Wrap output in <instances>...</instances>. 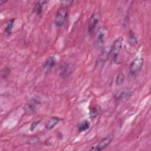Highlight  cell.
Segmentation results:
<instances>
[{
	"mask_svg": "<svg viewBox=\"0 0 151 151\" xmlns=\"http://www.w3.org/2000/svg\"><path fill=\"white\" fill-rule=\"evenodd\" d=\"M123 38L122 37H119L114 41L109 51V55H111L114 61L118 64L117 60L120 55V52L123 48Z\"/></svg>",
	"mask_w": 151,
	"mask_h": 151,
	"instance_id": "1",
	"label": "cell"
},
{
	"mask_svg": "<svg viewBox=\"0 0 151 151\" xmlns=\"http://www.w3.org/2000/svg\"><path fill=\"white\" fill-rule=\"evenodd\" d=\"M144 64L142 57H137L133 60L129 65V73L132 77H136L141 71Z\"/></svg>",
	"mask_w": 151,
	"mask_h": 151,
	"instance_id": "2",
	"label": "cell"
},
{
	"mask_svg": "<svg viewBox=\"0 0 151 151\" xmlns=\"http://www.w3.org/2000/svg\"><path fill=\"white\" fill-rule=\"evenodd\" d=\"M41 99L38 95H34L25 104V110L28 113H35L41 105Z\"/></svg>",
	"mask_w": 151,
	"mask_h": 151,
	"instance_id": "3",
	"label": "cell"
},
{
	"mask_svg": "<svg viewBox=\"0 0 151 151\" xmlns=\"http://www.w3.org/2000/svg\"><path fill=\"white\" fill-rule=\"evenodd\" d=\"M67 16V11L66 8H60L58 9L55 14L54 17V24L57 27H61L63 26L66 20Z\"/></svg>",
	"mask_w": 151,
	"mask_h": 151,
	"instance_id": "4",
	"label": "cell"
},
{
	"mask_svg": "<svg viewBox=\"0 0 151 151\" xmlns=\"http://www.w3.org/2000/svg\"><path fill=\"white\" fill-rule=\"evenodd\" d=\"M107 29L105 27H101L97 31L96 38V44L99 48H103L106 40L107 35Z\"/></svg>",
	"mask_w": 151,
	"mask_h": 151,
	"instance_id": "5",
	"label": "cell"
},
{
	"mask_svg": "<svg viewBox=\"0 0 151 151\" xmlns=\"http://www.w3.org/2000/svg\"><path fill=\"white\" fill-rule=\"evenodd\" d=\"M114 139V136L113 134H110L108 136L103 138L102 140H101L97 145L95 146V147L93 148V149L95 150H101L104 149H105L107 146H109L112 140Z\"/></svg>",
	"mask_w": 151,
	"mask_h": 151,
	"instance_id": "6",
	"label": "cell"
},
{
	"mask_svg": "<svg viewBox=\"0 0 151 151\" xmlns=\"http://www.w3.org/2000/svg\"><path fill=\"white\" fill-rule=\"evenodd\" d=\"M132 95V92L129 88H124L121 91H118L114 96L115 100L116 101H121L129 99Z\"/></svg>",
	"mask_w": 151,
	"mask_h": 151,
	"instance_id": "7",
	"label": "cell"
},
{
	"mask_svg": "<svg viewBox=\"0 0 151 151\" xmlns=\"http://www.w3.org/2000/svg\"><path fill=\"white\" fill-rule=\"evenodd\" d=\"M74 70V67L72 64H66L62 67L60 75L62 78H66L73 72Z\"/></svg>",
	"mask_w": 151,
	"mask_h": 151,
	"instance_id": "8",
	"label": "cell"
},
{
	"mask_svg": "<svg viewBox=\"0 0 151 151\" xmlns=\"http://www.w3.org/2000/svg\"><path fill=\"white\" fill-rule=\"evenodd\" d=\"M99 21V15L97 14H93L90 17L88 24V32L89 34H91L96 27L97 26Z\"/></svg>",
	"mask_w": 151,
	"mask_h": 151,
	"instance_id": "9",
	"label": "cell"
},
{
	"mask_svg": "<svg viewBox=\"0 0 151 151\" xmlns=\"http://www.w3.org/2000/svg\"><path fill=\"white\" fill-rule=\"evenodd\" d=\"M60 119L57 116H52L45 123V127L47 130H51L54 128L60 122Z\"/></svg>",
	"mask_w": 151,
	"mask_h": 151,
	"instance_id": "10",
	"label": "cell"
},
{
	"mask_svg": "<svg viewBox=\"0 0 151 151\" xmlns=\"http://www.w3.org/2000/svg\"><path fill=\"white\" fill-rule=\"evenodd\" d=\"M56 60L54 56H50L44 63L43 67L47 71L51 70L55 64Z\"/></svg>",
	"mask_w": 151,
	"mask_h": 151,
	"instance_id": "11",
	"label": "cell"
},
{
	"mask_svg": "<svg viewBox=\"0 0 151 151\" xmlns=\"http://www.w3.org/2000/svg\"><path fill=\"white\" fill-rule=\"evenodd\" d=\"M101 111V108L100 106L96 105L93 106L89 109V116L91 119L96 118L98 115L100 114Z\"/></svg>",
	"mask_w": 151,
	"mask_h": 151,
	"instance_id": "12",
	"label": "cell"
},
{
	"mask_svg": "<svg viewBox=\"0 0 151 151\" xmlns=\"http://www.w3.org/2000/svg\"><path fill=\"white\" fill-rule=\"evenodd\" d=\"M47 3L46 1H40L37 2L35 5H34V12L38 15H41L42 12V10H43V7L44 5Z\"/></svg>",
	"mask_w": 151,
	"mask_h": 151,
	"instance_id": "13",
	"label": "cell"
},
{
	"mask_svg": "<svg viewBox=\"0 0 151 151\" xmlns=\"http://www.w3.org/2000/svg\"><path fill=\"white\" fill-rule=\"evenodd\" d=\"M138 36L133 31H130L129 33V43L131 45H134L137 43Z\"/></svg>",
	"mask_w": 151,
	"mask_h": 151,
	"instance_id": "14",
	"label": "cell"
},
{
	"mask_svg": "<svg viewBox=\"0 0 151 151\" xmlns=\"http://www.w3.org/2000/svg\"><path fill=\"white\" fill-rule=\"evenodd\" d=\"M90 126V124L87 120H83L77 126L78 130L79 132H84L87 130Z\"/></svg>",
	"mask_w": 151,
	"mask_h": 151,
	"instance_id": "15",
	"label": "cell"
},
{
	"mask_svg": "<svg viewBox=\"0 0 151 151\" xmlns=\"http://www.w3.org/2000/svg\"><path fill=\"white\" fill-rule=\"evenodd\" d=\"M15 19H16L15 18H11V19H9L8 21V22L6 24V26L5 29V32L7 34L9 35V34H11L13 27L14 25V23H15Z\"/></svg>",
	"mask_w": 151,
	"mask_h": 151,
	"instance_id": "16",
	"label": "cell"
},
{
	"mask_svg": "<svg viewBox=\"0 0 151 151\" xmlns=\"http://www.w3.org/2000/svg\"><path fill=\"white\" fill-rule=\"evenodd\" d=\"M124 78H125V76H124V74L122 73V72H120L119 73L117 74V76H116V84L117 86H120L121 85L124 80Z\"/></svg>",
	"mask_w": 151,
	"mask_h": 151,
	"instance_id": "17",
	"label": "cell"
},
{
	"mask_svg": "<svg viewBox=\"0 0 151 151\" xmlns=\"http://www.w3.org/2000/svg\"><path fill=\"white\" fill-rule=\"evenodd\" d=\"M73 2V1H63L61 2V8H66L67 7H68V6H70V5H71V4Z\"/></svg>",
	"mask_w": 151,
	"mask_h": 151,
	"instance_id": "18",
	"label": "cell"
},
{
	"mask_svg": "<svg viewBox=\"0 0 151 151\" xmlns=\"http://www.w3.org/2000/svg\"><path fill=\"white\" fill-rule=\"evenodd\" d=\"M39 121H35V122H33L31 124V126H30V131L31 132H33L35 129L37 127V125L39 124Z\"/></svg>",
	"mask_w": 151,
	"mask_h": 151,
	"instance_id": "19",
	"label": "cell"
},
{
	"mask_svg": "<svg viewBox=\"0 0 151 151\" xmlns=\"http://www.w3.org/2000/svg\"><path fill=\"white\" fill-rule=\"evenodd\" d=\"M39 141V138L37 137H34L32 138H31L29 141H28V143L29 145H34L37 143H38Z\"/></svg>",
	"mask_w": 151,
	"mask_h": 151,
	"instance_id": "20",
	"label": "cell"
}]
</instances>
